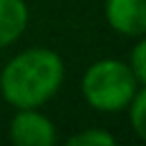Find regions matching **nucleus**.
Returning a JSON list of instances; mask_svg holds the SVG:
<instances>
[{
  "instance_id": "nucleus-8",
  "label": "nucleus",
  "mask_w": 146,
  "mask_h": 146,
  "mask_svg": "<svg viewBox=\"0 0 146 146\" xmlns=\"http://www.w3.org/2000/svg\"><path fill=\"white\" fill-rule=\"evenodd\" d=\"M130 71L132 75L137 78V82L146 84V36H141L135 46H132V52H130Z\"/></svg>"
},
{
  "instance_id": "nucleus-4",
  "label": "nucleus",
  "mask_w": 146,
  "mask_h": 146,
  "mask_svg": "<svg viewBox=\"0 0 146 146\" xmlns=\"http://www.w3.org/2000/svg\"><path fill=\"white\" fill-rule=\"evenodd\" d=\"M110 27L123 36L146 34V0H105Z\"/></svg>"
},
{
  "instance_id": "nucleus-5",
  "label": "nucleus",
  "mask_w": 146,
  "mask_h": 146,
  "mask_svg": "<svg viewBox=\"0 0 146 146\" xmlns=\"http://www.w3.org/2000/svg\"><path fill=\"white\" fill-rule=\"evenodd\" d=\"M27 5L23 0H0V48L11 46L27 27Z\"/></svg>"
},
{
  "instance_id": "nucleus-7",
  "label": "nucleus",
  "mask_w": 146,
  "mask_h": 146,
  "mask_svg": "<svg viewBox=\"0 0 146 146\" xmlns=\"http://www.w3.org/2000/svg\"><path fill=\"white\" fill-rule=\"evenodd\" d=\"M66 144L68 146H112V144H116V137L103 128H91V130H82V132L68 137Z\"/></svg>"
},
{
  "instance_id": "nucleus-3",
  "label": "nucleus",
  "mask_w": 146,
  "mask_h": 146,
  "mask_svg": "<svg viewBox=\"0 0 146 146\" xmlns=\"http://www.w3.org/2000/svg\"><path fill=\"white\" fill-rule=\"evenodd\" d=\"M9 139L16 146H52L57 132L52 121L46 114L36 112V107H32V110H18L11 116Z\"/></svg>"
},
{
  "instance_id": "nucleus-6",
  "label": "nucleus",
  "mask_w": 146,
  "mask_h": 146,
  "mask_svg": "<svg viewBox=\"0 0 146 146\" xmlns=\"http://www.w3.org/2000/svg\"><path fill=\"white\" fill-rule=\"evenodd\" d=\"M128 107H130V123H132L137 137L146 141V84H144V89L135 91Z\"/></svg>"
},
{
  "instance_id": "nucleus-2",
  "label": "nucleus",
  "mask_w": 146,
  "mask_h": 146,
  "mask_svg": "<svg viewBox=\"0 0 146 146\" xmlns=\"http://www.w3.org/2000/svg\"><path fill=\"white\" fill-rule=\"evenodd\" d=\"M137 78L121 59H100L82 75V96L98 112H121L137 91Z\"/></svg>"
},
{
  "instance_id": "nucleus-1",
  "label": "nucleus",
  "mask_w": 146,
  "mask_h": 146,
  "mask_svg": "<svg viewBox=\"0 0 146 146\" xmlns=\"http://www.w3.org/2000/svg\"><path fill=\"white\" fill-rule=\"evenodd\" d=\"M64 82V62L50 48H27L0 73L2 98L16 110H32L48 103Z\"/></svg>"
}]
</instances>
